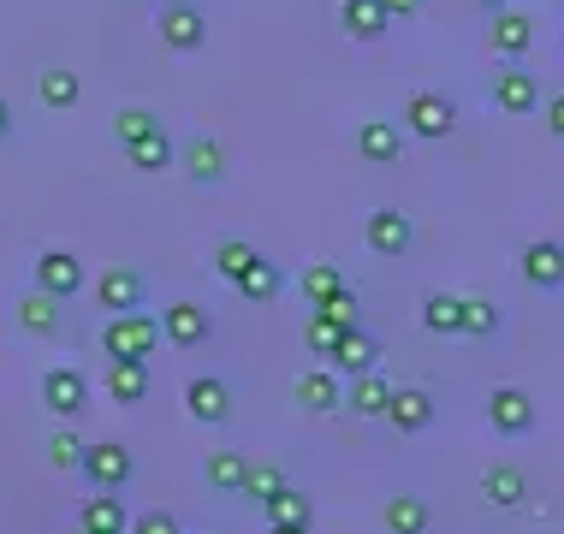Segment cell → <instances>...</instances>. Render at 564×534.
Instances as JSON below:
<instances>
[{"label": "cell", "instance_id": "cell-32", "mask_svg": "<svg viewBox=\"0 0 564 534\" xmlns=\"http://www.w3.org/2000/svg\"><path fill=\"white\" fill-rule=\"evenodd\" d=\"M36 96H42V107H54V113H66V107H78L84 84H78V72H42Z\"/></svg>", "mask_w": 564, "mask_h": 534}, {"label": "cell", "instance_id": "cell-17", "mask_svg": "<svg viewBox=\"0 0 564 534\" xmlns=\"http://www.w3.org/2000/svg\"><path fill=\"white\" fill-rule=\"evenodd\" d=\"M185 410L196 422H226V416H232V386L215 380V374H196L185 386Z\"/></svg>", "mask_w": 564, "mask_h": 534}, {"label": "cell", "instance_id": "cell-41", "mask_svg": "<svg viewBox=\"0 0 564 534\" xmlns=\"http://www.w3.org/2000/svg\"><path fill=\"white\" fill-rule=\"evenodd\" d=\"M126 534H185V528H178L173 511H143V516H131Z\"/></svg>", "mask_w": 564, "mask_h": 534}, {"label": "cell", "instance_id": "cell-22", "mask_svg": "<svg viewBox=\"0 0 564 534\" xmlns=\"http://www.w3.org/2000/svg\"><path fill=\"white\" fill-rule=\"evenodd\" d=\"M185 173L196 178V185H220L226 178V149L215 143V137H191L185 143Z\"/></svg>", "mask_w": 564, "mask_h": 534}, {"label": "cell", "instance_id": "cell-39", "mask_svg": "<svg viewBox=\"0 0 564 534\" xmlns=\"http://www.w3.org/2000/svg\"><path fill=\"white\" fill-rule=\"evenodd\" d=\"M303 339H310L315 357H333V345L345 339V327H339V320H327L322 309H315V315H310V327H303Z\"/></svg>", "mask_w": 564, "mask_h": 534}, {"label": "cell", "instance_id": "cell-44", "mask_svg": "<svg viewBox=\"0 0 564 534\" xmlns=\"http://www.w3.org/2000/svg\"><path fill=\"white\" fill-rule=\"evenodd\" d=\"M12 131V107H7V96H0V137Z\"/></svg>", "mask_w": 564, "mask_h": 534}, {"label": "cell", "instance_id": "cell-35", "mask_svg": "<svg viewBox=\"0 0 564 534\" xmlns=\"http://www.w3.org/2000/svg\"><path fill=\"white\" fill-rule=\"evenodd\" d=\"M256 255H262V250H256V243H250V238H226V243H220V250H215V273H220V280H238V273H243V268H250V262H256Z\"/></svg>", "mask_w": 564, "mask_h": 534}, {"label": "cell", "instance_id": "cell-43", "mask_svg": "<svg viewBox=\"0 0 564 534\" xmlns=\"http://www.w3.org/2000/svg\"><path fill=\"white\" fill-rule=\"evenodd\" d=\"M546 131H553V137H564V89H558L553 101H546Z\"/></svg>", "mask_w": 564, "mask_h": 534}, {"label": "cell", "instance_id": "cell-7", "mask_svg": "<svg viewBox=\"0 0 564 534\" xmlns=\"http://www.w3.org/2000/svg\"><path fill=\"white\" fill-rule=\"evenodd\" d=\"M36 292H48V297H78L84 292V262L72 250H42L36 255Z\"/></svg>", "mask_w": 564, "mask_h": 534}, {"label": "cell", "instance_id": "cell-10", "mask_svg": "<svg viewBox=\"0 0 564 534\" xmlns=\"http://www.w3.org/2000/svg\"><path fill=\"white\" fill-rule=\"evenodd\" d=\"M440 416V404H434V392H422V386H392V404H387V422L399 427V434H429Z\"/></svg>", "mask_w": 564, "mask_h": 534}, {"label": "cell", "instance_id": "cell-31", "mask_svg": "<svg viewBox=\"0 0 564 534\" xmlns=\"http://www.w3.org/2000/svg\"><path fill=\"white\" fill-rule=\"evenodd\" d=\"M422 327L429 333H464V297H452V292H434L429 303H422Z\"/></svg>", "mask_w": 564, "mask_h": 534}, {"label": "cell", "instance_id": "cell-36", "mask_svg": "<svg viewBox=\"0 0 564 534\" xmlns=\"http://www.w3.org/2000/svg\"><path fill=\"white\" fill-rule=\"evenodd\" d=\"M149 131H161V119L149 113V107H119V113H113V137H119V143H137V137H149Z\"/></svg>", "mask_w": 564, "mask_h": 534}, {"label": "cell", "instance_id": "cell-20", "mask_svg": "<svg viewBox=\"0 0 564 534\" xmlns=\"http://www.w3.org/2000/svg\"><path fill=\"white\" fill-rule=\"evenodd\" d=\"M375 362H380V345H375V339H369V333H362V327H345V339L333 345L327 369H333V374H369Z\"/></svg>", "mask_w": 564, "mask_h": 534}, {"label": "cell", "instance_id": "cell-30", "mask_svg": "<svg viewBox=\"0 0 564 534\" xmlns=\"http://www.w3.org/2000/svg\"><path fill=\"white\" fill-rule=\"evenodd\" d=\"M262 511H268V523H280V528H310L315 523V505L297 493V487H280Z\"/></svg>", "mask_w": 564, "mask_h": 534}, {"label": "cell", "instance_id": "cell-26", "mask_svg": "<svg viewBox=\"0 0 564 534\" xmlns=\"http://www.w3.org/2000/svg\"><path fill=\"white\" fill-rule=\"evenodd\" d=\"M19 327L30 333V339H54V333H59V297L30 292V297L19 303Z\"/></svg>", "mask_w": 564, "mask_h": 534}, {"label": "cell", "instance_id": "cell-38", "mask_svg": "<svg viewBox=\"0 0 564 534\" xmlns=\"http://www.w3.org/2000/svg\"><path fill=\"white\" fill-rule=\"evenodd\" d=\"M48 464L54 469H78L84 464V439L72 434V422H59V434L48 439Z\"/></svg>", "mask_w": 564, "mask_h": 534}, {"label": "cell", "instance_id": "cell-42", "mask_svg": "<svg viewBox=\"0 0 564 534\" xmlns=\"http://www.w3.org/2000/svg\"><path fill=\"white\" fill-rule=\"evenodd\" d=\"M380 12H387L392 24H404V19H416V12H422V0H380Z\"/></svg>", "mask_w": 564, "mask_h": 534}, {"label": "cell", "instance_id": "cell-37", "mask_svg": "<svg viewBox=\"0 0 564 534\" xmlns=\"http://www.w3.org/2000/svg\"><path fill=\"white\" fill-rule=\"evenodd\" d=\"M280 487H285V476H280L273 464H250V476H243L238 493H243V499H256V505H268V499L280 493Z\"/></svg>", "mask_w": 564, "mask_h": 534}, {"label": "cell", "instance_id": "cell-34", "mask_svg": "<svg viewBox=\"0 0 564 534\" xmlns=\"http://www.w3.org/2000/svg\"><path fill=\"white\" fill-rule=\"evenodd\" d=\"M464 333L469 339H494L499 333V303L494 297H464Z\"/></svg>", "mask_w": 564, "mask_h": 534}, {"label": "cell", "instance_id": "cell-14", "mask_svg": "<svg viewBox=\"0 0 564 534\" xmlns=\"http://www.w3.org/2000/svg\"><path fill=\"white\" fill-rule=\"evenodd\" d=\"M297 404L315 410V416H333V410H345V380L333 369H303L297 374Z\"/></svg>", "mask_w": 564, "mask_h": 534}, {"label": "cell", "instance_id": "cell-11", "mask_svg": "<svg viewBox=\"0 0 564 534\" xmlns=\"http://www.w3.org/2000/svg\"><path fill=\"white\" fill-rule=\"evenodd\" d=\"M362 238H369L375 255H404L410 238H416V226H410V214H399V208H375L369 226H362Z\"/></svg>", "mask_w": 564, "mask_h": 534}, {"label": "cell", "instance_id": "cell-18", "mask_svg": "<svg viewBox=\"0 0 564 534\" xmlns=\"http://www.w3.org/2000/svg\"><path fill=\"white\" fill-rule=\"evenodd\" d=\"M481 499H487L494 511H517V505H529V476H523L517 464H494V469L481 476Z\"/></svg>", "mask_w": 564, "mask_h": 534}, {"label": "cell", "instance_id": "cell-29", "mask_svg": "<svg viewBox=\"0 0 564 534\" xmlns=\"http://www.w3.org/2000/svg\"><path fill=\"white\" fill-rule=\"evenodd\" d=\"M203 476H208V487H215V493H238L243 476H250V457H243V451H208Z\"/></svg>", "mask_w": 564, "mask_h": 534}, {"label": "cell", "instance_id": "cell-23", "mask_svg": "<svg viewBox=\"0 0 564 534\" xmlns=\"http://www.w3.org/2000/svg\"><path fill=\"white\" fill-rule=\"evenodd\" d=\"M339 24H345V36H357V42H380L392 19L380 12V0H345V7H339Z\"/></svg>", "mask_w": 564, "mask_h": 534}, {"label": "cell", "instance_id": "cell-12", "mask_svg": "<svg viewBox=\"0 0 564 534\" xmlns=\"http://www.w3.org/2000/svg\"><path fill=\"white\" fill-rule=\"evenodd\" d=\"M535 48V19L517 7H494V54L499 59H523Z\"/></svg>", "mask_w": 564, "mask_h": 534}, {"label": "cell", "instance_id": "cell-15", "mask_svg": "<svg viewBox=\"0 0 564 534\" xmlns=\"http://www.w3.org/2000/svg\"><path fill=\"white\" fill-rule=\"evenodd\" d=\"M523 280L541 285V292H558L564 285V243H553V238L523 243Z\"/></svg>", "mask_w": 564, "mask_h": 534}, {"label": "cell", "instance_id": "cell-16", "mask_svg": "<svg viewBox=\"0 0 564 534\" xmlns=\"http://www.w3.org/2000/svg\"><path fill=\"white\" fill-rule=\"evenodd\" d=\"M96 303L108 315H126V309H143V273H131V268H108L96 280Z\"/></svg>", "mask_w": 564, "mask_h": 534}, {"label": "cell", "instance_id": "cell-40", "mask_svg": "<svg viewBox=\"0 0 564 534\" xmlns=\"http://www.w3.org/2000/svg\"><path fill=\"white\" fill-rule=\"evenodd\" d=\"M315 309H322L327 320H339V327H357V292H350V285H345V292H333L327 303H315Z\"/></svg>", "mask_w": 564, "mask_h": 534}, {"label": "cell", "instance_id": "cell-9", "mask_svg": "<svg viewBox=\"0 0 564 534\" xmlns=\"http://www.w3.org/2000/svg\"><path fill=\"white\" fill-rule=\"evenodd\" d=\"M208 333H215V320H208L203 303H173V309H161V339L166 345L196 350V345H208Z\"/></svg>", "mask_w": 564, "mask_h": 534}, {"label": "cell", "instance_id": "cell-27", "mask_svg": "<svg viewBox=\"0 0 564 534\" xmlns=\"http://www.w3.org/2000/svg\"><path fill=\"white\" fill-rule=\"evenodd\" d=\"M429 523H434L429 499H416V493L387 499V528H392V534H429Z\"/></svg>", "mask_w": 564, "mask_h": 534}, {"label": "cell", "instance_id": "cell-2", "mask_svg": "<svg viewBox=\"0 0 564 534\" xmlns=\"http://www.w3.org/2000/svg\"><path fill=\"white\" fill-rule=\"evenodd\" d=\"M42 404H48L59 422H78L84 410H89V374L72 369V362L48 369V374H42Z\"/></svg>", "mask_w": 564, "mask_h": 534}, {"label": "cell", "instance_id": "cell-21", "mask_svg": "<svg viewBox=\"0 0 564 534\" xmlns=\"http://www.w3.org/2000/svg\"><path fill=\"white\" fill-rule=\"evenodd\" d=\"M108 392H113V404H143L149 399V362L108 357Z\"/></svg>", "mask_w": 564, "mask_h": 534}, {"label": "cell", "instance_id": "cell-4", "mask_svg": "<svg viewBox=\"0 0 564 534\" xmlns=\"http://www.w3.org/2000/svg\"><path fill=\"white\" fill-rule=\"evenodd\" d=\"M161 42H166L173 54L208 48V19L191 7V0H166V7H161Z\"/></svg>", "mask_w": 564, "mask_h": 534}, {"label": "cell", "instance_id": "cell-1", "mask_svg": "<svg viewBox=\"0 0 564 534\" xmlns=\"http://www.w3.org/2000/svg\"><path fill=\"white\" fill-rule=\"evenodd\" d=\"M101 350L108 357H137L149 362L161 350V320L149 309H126V315H108V327H101Z\"/></svg>", "mask_w": 564, "mask_h": 534}, {"label": "cell", "instance_id": "cell-3", "mask_svg": "<svg viewBox=\"0 0 564 534\" xmlns=\"http://www.w3.org/2000/svg\"><path fill=\"white\" fill-rule=\"evenodd\" d=\"M84 476H89V487H101V493H119L131 476H137V457H131V446H119V439H101V446H84Z\"/></svg>", "mask_w": 564, "mask_h": 534}, {"label": "cell", "instance_id": "cell-8", "mask_svg": "<svg viewBox=\"0 0 564 534\" xmlns=\"http://www.w3.org/2000/svg\"><path fill=\"white\" fill-rule=\"evenodd\" d=\"M487 422H494V434L523 439L529 427H535V399H529L523 386H499L494 399H487Z\"/></svg>", "mask_w": 564, "mask_h": 534}, {"label": "cell", "instance_id": "cell-28", "mask_svg": "<svg viewBox=\"0 0 564 534\" xmlns=\"http://www.w3.org/2000/svg\"><path fill=\"white\" fill-rule=\"evenodd\" d=\"M126 161L137 166V173H166V166H173V137L166 131L137 137V143H126Z\"/></svg>", "mask_w": 564, "mask_h": 534}, {"label": "cell", "instance_id": "cell-24", "mask_svg": "<svg viewBox=\"0 0 564 534\" xmlns=\"http://www.w3.org/2000/svg\"><path fill=\"white\" fill-rule=\"evenodd\" d=\"M232 285H238V297H250V303H273V297H280V292H285V273H280V268H273V262H268V255H256V262H250V268H243V273H238V280H232Z\"/></svg>", "mask_w": 564, "mask_h": 534}, {"label": "cell", "instance_id": "cell-13", "mask_svg": "<svg viewBox=\"0 0 564 534\" xmlns=\"http://www.w3.org/2000/svg\"><path fill=\"white\" fill-rule=\"evenodd\" d=\"M357 155L369 161V166H392L404 155V131H399V119H362V131H357Z\"/></svg>", "mask_w": 564, "mask_h": 534}, {"label": "cell", "instance_id": "cell-25", "mask_svg": "<svg viewBox=\"0 0 564 534\" xmlns=\"http://www.w3.org/2000/svg\"><path fill=\"white\" fill-rule=\"evenodd\" d=\"M345 404H350V416H387V404H392V386L380 380L375 369L369 374H350V392H345Z\"/></svg>", "mask_w": 564, "mask_h": 534}, {"label": "cell", "instance_id": "cell-46", "mask_svg": "<svg viewBox=\"0 0 564 534\" xmlns=\"http://www.w3.org/2000/svg\"><path fill=\"white\" fill-rule=\"evenodd\" d=\"M487 7H506V0H487Z\"/></svg>", "mask_w": 564, "mask_h": 534}, {"label": "cell", "instance_id": "cell-5", "mask_svg": "<svg viewBox=\"0 0 564 534\" xmlns=\"http://www.w3.org/2000/svg\"><path fill=\"white\" fill-rule=\"evenodd\" d=\"M494 107H499V113H511V119L535 113V107H541V78L511 59L506 72H494Z\"/></svg>", "mask_w": 564, "mask_h": 534}, {"label": "cell", "instance_id": "cell-19", "mask_svg": "<svg viewBox=\"0 0 564 534\" xmlns=\"http://www.w3.org/2000/svg\"><path fill=\"white\" fill-rule=\"evenodd\" d=\"M126 528H131L126 499L96 487V499H84V511H78V534H126Z\"/></svg>", "mask_w": 564, "mask_h": 534}, {"label": "cell", "instance_id": "cell-33", "mask_svg": "<svg viewBox=\"0 0 564 534\" xmlns=\"http://www.w3.org/2000/svg\"><path fill=\"white\" fill-rule=\"evenodd\" d=\"M345 273H339V262H315L310 273H303V297H310V303H327L333 292H345Z\"/></svg>", "mask_w": 564, "mask_h": 534}, {"label": "cell", "instance_id": "cell-45", "mask_svg": "<svg viewBox=\"0 0 564 534\" xmlns=\"http://www.w3.org/2000/svg\"><path fill=\"white\" fill-rule=\"evenodd\" d=\"M268 534H310V528H280V523H268Z\"/></svg>", "mask_w": 564, "mask_h": 534}, {"label": "cell", "instance_id": "cell-6", "mask_svg": "<svg viewBox=\"0 0 564 534\" xmlns=\"http://www.w3.org/2000/svg\"><path fill=\"white\" fill-rule=\"evenodd\" d=\"M452 126H457V107L446 96H434V89L410 96V107H404V131L410 137H429V143H440V137H452Z\"/></svg>", "mask_w": 564, "mask_h": 534}]
</instances>
